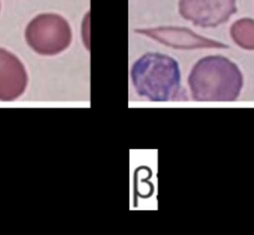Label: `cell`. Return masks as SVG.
I'll return each instance as SVG.
<instances>
[{
    "mask_svg": "<svg viewBox=\"0 0 254 235\" xmlns=\"http://www.w3.org/2000/svg\"><path fill=\"white\" fill-rule=\"evenodd\" d=\"M136 33L145 35L162 45L177 50H194V49H227L228 45L219 41L204 38L194 31L182 26H158L152 29H138Z\"/></svg>",
    "mask_w": 254,
    "mask_h": 235,
    "instance_id": "obj_5",
    "label": "cell"
},
{
    "mask_svg": "<svg viewBox=\"0 0 254 235\" xmlns=\"http://www.w3.org/2000/svg\"><path fill=\"white\" fill-rule=\"evenodd\" d=\"M25 40L39 55H58L71 44V26L58 14H40L26 26Z\"/></svg>",
    "mask_w": 254,
    "mask_h": 235,
    "instance_id": "obj_3",
    "label": "cell"
},
{
    "mask_svg": "<svg viewBox=\"0 0 254 235\" xmlns=\"http://www.w3.org/2000/svg\"><path fill=\"white\" fill-rule=\"evenodd\" d=\"M231 38L234 44L244 50H254V20L243 18L231 26Z\"/></svg>",
    "mask_w": 254,
    "mask_h": 235,
    "instance_id": "obj_7",
    "label": "cell"
},
{
    "mask_svg": "<svg viewBox=\"0 0 254 235\" xmlns=\"http://www.w3.org/2000/svg\"><path fill=\"white\" fill-rule=\"evenodd\" d=\"M28 86L25 66L10 51L0 48V101L19 99Z\"/></svg>",
    "mask_w": 254,
    "mask_h": 235,
    "instance_id": "obj_6",
    "label": "cell"
},
{
    "mask_svg": "<svg viewBox=\"0 0 254 235\" xmlns=\"http://www.w3.org/2000/svg\"><path fill=\"white\" fill-rule=\"evenodd\" d=\"M178 11L199 28H217L237 13V0H180Z\"/></svg>",
    "mask_w": 254,
    "mask_h": 235,
    "instance_id": "obj_4",
    "label": "cell"
},
{
    "mask_svg": "<svg viewBox=\"0 0 254 235\" xmlns=\"http://www.w3.org/2000/svg\"><path fill=\"white\" fill-rule=\"evenodd\" d=\"M131 80L138 96L151 102L183 99L180 65L165 54L147 53L141 56L131 68Z\"/></svg>",
    "mask_w": 254,
    "mask_h": 235,
    "instance_id": "obj_2",
    "label": "cell"
},
{
    "mask_svg": "<svg viewBox=\"0 0 254 235\" xmlns=\"http://www.w3.org/2000/svg\"><path fill=\"white\" fill-rule=\"evenodd\" d=\"M188 86L197 102H233L241 95L243 75L226 56H206L190 71Z\"/></svg>",
    "mask_w": 254,
    "mask_h": 235,
    "instance_id": "obj_1",
    "label": "cell"
}]
</instances>
